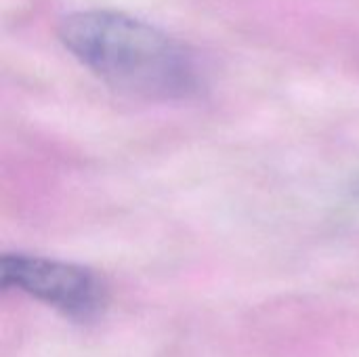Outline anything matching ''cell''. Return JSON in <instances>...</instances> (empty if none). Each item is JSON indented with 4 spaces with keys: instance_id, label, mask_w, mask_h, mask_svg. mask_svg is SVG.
<instances>
[{
    "instance_id": "obj_1",
    "label": "cell",
    "mask_w": 359,
    "mask_h": 357,
    "mask_svg": "<svg viewBox=\"0 0 359 357\" xmlns=\"http://www.w3.org/2000/svg\"><path fill=\"white\" fill-rule=\"evenodd\" d=\"M61 44L111 88L154 99H187L202 88L196 55L164 29L111 8L67 15Z\"/></svg>"
},
{
    "instance_id": "obj_2",
    "label": "cell",
    "mask_w": 359,
    "mask_h": 357,
    "mask_svg": "<svg viewBox=\"0 0 359 357\" xmlns=\"http://www.w3.org/2000/svg\"><path fill=\"white\" fill-rule=\"evenodd\" d=\"M2 288H17L74 320L99 316L107 303L105 284L86 267L27 255L2 257Z\"/></svg>"
}]
</instances>
